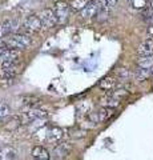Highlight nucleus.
Returning <instances> with one entry per match:
<instances>
[{"instance_id":"nucleus-1","label":"nucleus","mask_w":153,"mask_h":160,"mask_svg":"<svg viewBox=\"0 0 153 160\" xmlns=\"http://www.w3.org/2000/svg\"><path fill=\"white\" fill-rule=\"evenodd\" d=\"M19 72V60H3L0 68V83L4 87L11 86Z\"/></svg>"},{"instance_id":"nucleus-2","label":"nucleus","mask_w":153,"mask_h":160,"mask_svg":"<svg viewBox=\"0 0 153 160\" xmlns=\"http://www.w3.org/2000/svg\"><path fill=\"white\" fill-rule=\"evenodd\" d=\"M3 46L7 48H15V49H24L32 43V38L27 33H13L8 35L2 40Z\"/></svg>"},{"instance_id":"nucleus-3","label":"nucleus","mask_w":153,"mask_h":160,"mask_svg":"<svg viewBox=\"0 0 153 160\" xmlns=\"http://www.w3.org/2000/svg\"><path fill=\"white\" fill-rule=\"evenodd\" d=\"M48 116V113L43 109H37V108H32L29 107L28 111L23 112L20 116L17 118V120L20 122V124H29L35 120H40V119H45Z\"/></svg>"},{"instance_id":"nucleus-4","label":"nucleus","mask_w":153,"mask_h":160,"mask_svg":"<svg viewBox=\"0 0 153 160\" xmlns=\"http://www.w3.org/2000/svg\"><path fill=\"white\" fill-rule=\"evenodd\" d=\"M43 27H44V24L39 15H29L24 20V28L29 32H40Z\"/></svg>"},{"instance_id":"nucleus-5","label":"nucleus","mask_w":153,"mask_h":160,"mask_svg":"<svg viewBox=\"0 0 153 160\" xmlns=\"http://www.w3.org/2000/svg\"><path fill=\"white\" fill-rule=\"evenodd\" d=\"M39 16H40L41 22H43V24H44V27H45V28H53L59 23L55 11L51 9V8L43 9V11L39 13Z\"/></svg>"},{"instance_id":"nucleus-6","label":"nucleus","mask_w":153,"mask_h":160,"mask_svg":"<svg viewBox=\"0 0 153 160\" xmlns=\"http://www.w3.org/2000/svg\"><path fill=\"white\" fill-rule=\"evenodd\" d=\"M71 151H72V144L67 143V142H61V143H59L55 148H53L52 158L53 159H64V158H67L68 155H69Z\"/></svg>"},{"instance_id":"nucleus-7","label":"nucleus","mask_w":153,"mask_h":160,"mask_svg":"<svg viewBox=\"0 0 153 160\" xmlns=\"http://www.w3.org/2000/svg\"><path fill=\"white\" fill-rule=\"evenodd\" d=\"M113 113H115V111H113L112 107H104L103 106L97 112L91 115V119L95 123H103V122H107L109 118H112Z\"/></svg>"},{"instance_id":"nucleus-8","label":"nucleus","mask_w":153,"mask_h":160,"mask_svg":"<svg viewBox=\"0 0 153 160\" xmlns=\"http://www.w3.org/2000/svg\"><path fill=\"white\" fill-rule=\"evenodd\" d=\"M69 9H71V7L68 6L65 2H57L55 4V8H53V11H55V13H56L59 23H64L68 19Z\"/></svg>"},{"instance_id":"nucleus-9","label":"nucleus","mask_w":153,"mask_h":160,"mask_svg":"<svg viewBox=\"0 0 153 160\" xmlns=\"http://www.w3.org/2000/svg\"><path fill=\"white\" fill-rule=\"evenodd\" d=\"M16 26H17V23L12 19L6 20L3 24H0V39H4L6 36H8V35H11L15 31Z\"/></svg>"},{"instance_id":"nucleus-10","label":"nucleus","mask_w":153,"mask_h":160,"mask_svg":"<svg viewBox=\"0 0 153 160\" xmlns=\"http://www.w3.org/2000/svg\"><path fill=\"white\" fill-rule=\"evenodd\" d=\"M137 53L140 56H153V40L152 39L144 40L137 48Z\"/></svg>"},{"instance_id":"nucleus-11","label":"nucleus","mask_w":153,"mask_h":160,"mask_svg":"<svg viewBox=\"0 0 153 160\" xmlns=\"http://www.w3.org/2000/svg\"><path fill=\"white\" fill-rule=\"evenodd\" d=\"M117 79L116 76H105L103 80H100V83H98V87L101 89H104V91H112V89H115L117 87Z\"/></svg>"},{"instance_id":"nucleus-12","label":"nucleus","mask_w":153,"mask_h":160,"mask_svg":"<svg viewBox=\"0 0 153 160\" xmlns=\"http://www.w3.org/2000/svg\"><path fill=\"white\" fill-rule=\"evenodd\" d=\"M31 156L33 159H37V160H48L49 158H51V153H49L48 149L44 148L43 146H36V147L32 148Z\"/></svg>"},{"instance_id":"nucleus-13","label":"nucleus","mask_w":153,"mask_h":160,"mask_svg":"<svg viewBox=\"0 0 153 160\" xmlns=\"http://www.w3.org/2000/svg\"><path fill=\"white\" fill-rule=\"evenodd\" d=\"M17 151L9 146H4L0 148V160H12L17 159Z\"/></svg>"},{"instance_id":"nucleus-14","label":"nucleus","mask_w":153,"mask_h":160,"mask_svg":"<svg viewBox=\"0 0 153 160\" xmlns=\"http://www.w3.org/2000/svg\"><path fill=\"white\" fill-rule=\"evenodd\" d=\"M63 136H64L63 129L59 128V127H53V128L49 129V132L47 135V140L51 143H59L63 139Z\"/></svg>"},{"instance_id":"nucleus-15","label":"nucleus","mask_w":153,"mask_h":160,"mask_svg":"<svg viewBox=\"0 0 153 160\" xmlns=\"http://www.w3.org/2000/svg\"><path fill=\"white\" fill-rule=\"evenodd\" d=\"M120 100L121 99L116 98L111 91H108V93L101 99V104L104 107H112V108H115V107H117L118 104H120Z\"/></svg>"},{"instance_id":"nucleus-16","label":"nucleus","mask_w":153,"mask_h":160,"mask_svg":"<svg viewBox=\"0 0 153 160\" xmlns=\"http://www.w3.org/2000/svg\"><path fill=\"white\" fill-rule=\"evenodd\" d=\"M2 58L3 60H17V58H19V51L17 49H15V48H7L6 47V49L3 51V53H2Z\"/></svg>"},{"instance_id":"nucleus-17","label":"nucleus","mask_w":153,"mask_h":160,"mask_svg":"<svg viewBox=\"0 0 153 160\" xmlns=\"http://www.w3.org/2000/svg\"><path fill=\"white\" fill-rule=\"evenodd\" d=\"M137 66L140 68H153V56H141L137 59Z\"/></svg>"},{"instance_id":"nucleus-18","label":"nucleus","mask_w":153,"mask_h":160,"mask_svg":"<svg viewBox=\"0 0 153 160\" xmlns=\"http://www.w3.org/2000/svg\"><path fill=\"white\" fill-rule=\"evenodd\" d=\"M89 2H91V0H72L71 4H69V7H71L72 11H76V12L77 11H83Z\"/></svg>"},{"instance_id":"nucleus-19","label":"nucleus","mask_w":153,"mask_h":160,"mask_svg":"<svg viewBox=\"0 0 153 160\" xmlns=\"http://www.w3.org/2000/svg\"><path fill=\"white\" fill-rule=\"evenodd\" d=\"M153 72V68H140L137 69L136 72V80L137 82H142V80H145L146 78H149V75Z\"/></svg>"},{"instance_id":"nucleus-20","label":"nucleus","mask_w":153,"mask_h":160,"mask_svg":"<svg viewBox=\"0 0 153 160\" xmlns=\"http://www.w3.org/2000/svg\"><path fill=\"white\" fill-rule=\"evenodd\" d=\"M22 100H23L24 106H29V107H36L41 103V99L35 98V96H24Z\"/></svg>"},{"instance_id":"nucleus-21","label":"nucleus","mask_w":153,"mask_h":160,"mask_svg":"<svg viewBox=\"0 0 153 160\" xmlns=\"http://www.w3.org/2000/svg\"><path fill=\"white\" fill-rule=\"evenodd\" d=\"M116 75H117L118 79H122V80H128L131 78V72L128 71V69H125V68H118Z\"/></svg>"},{"instance_id":"nucleus-22","label":"nucleus","mask_w":153,"mask_h":160,"mask_svg":"<svg viewBox=\"0 0 153 160\" xmlns=\"http://www.w3.org/2000/svg\"><path fill=\"white\" fill-rule=\"evenodd\" d=\"M135 8H145L148 6V0H129Z\"/></svg>"},{"instance_id":"nucleus-23","label":"nucleus","mask_w":153,"mask_h":160,"mask_svg":"<svg viewBox=\"0 0 153 160\" xmlns=\"http://www.w3.org/2000/svg\"><path fill=\"white\" fill-rule=\"evenodd\" d=\"M8 112H9L8 104H6V103H0V119L4 118V116H7Z\"/></svg>"},{"instance_id":"nucleus-24","label":"nucleus","mask_w":153,"mask_h":160,"mask_svg":"<svg viewBox=\"0 0 153 160\" xmlns=\"http://www.w3.org/2000/svg\"><path fill=\"white\" fill-rule=\"evenodd\" d=\"M117 2H118V0H105V4H107V6L109 7V8H112Z\"/></svg>"},{"instance_id":"nucleus-25","label":"nucleus","mask_w":153,"mask_h":160,"mask_svg":"<svg viewBox=\"0 0 153 160\" xmlns=\"http://www.w3.org/2000/svg\"><path fill=\"white\" fill-rule=\"evenodd\" d=\"M148 33H149L151 36H153V23H151V26L148 27Z\"/></svg>"},{"instance_id":"nucleus-26","label":"nucleus","mask_w":153,"mask_h":160,"mask_svg":"<svg viewBox=\"0 0 153 160\" xmlns=\"http://www.w3.org/2000/svg\"><path fill=\"white\" fill-rule=\"evenodd\" d=\"M4 49H6V47H4V46H3V43L0 42V56H2V53H3Z\"/></svg>"}]
</instances>
